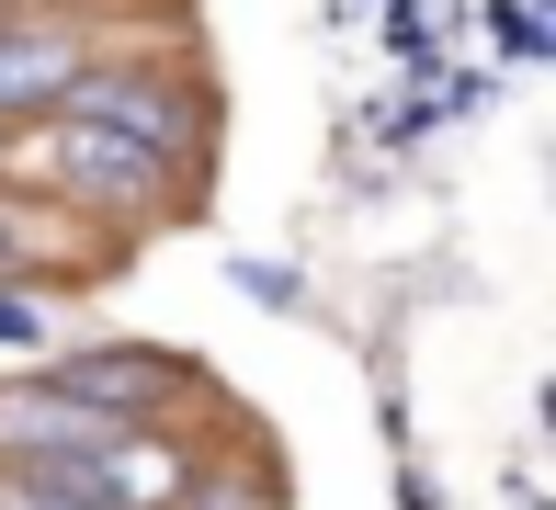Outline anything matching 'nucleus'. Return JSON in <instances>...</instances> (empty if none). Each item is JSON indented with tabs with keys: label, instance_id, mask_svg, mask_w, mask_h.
Instances as JSON below:
<instances>
[{
	"label": "nucleus",
	"instance_id": "1",
	"mask_svg": "<svg viewBox=\"0 0 556 510\" xmlns=\"http://www.w3.org/2000/svg\"><path fill=\"white\" fill-rule=\"evenodd\" d=\"M23 160H35L46 193L103 204V216H160V204H170V160H160V148H137V137H114V125H91V114H58Z\"/></svg>",
	"mask_w": 556,
	"mask_h": 510
},
{
	"label": "nucleus",
	"instance_id": "2",
	"mask_svg": "<svg viewBox=\"0 0 556 510\" xmlns=\"http://www.w3.org/2000/svg\"><path fill=\"white\" fill-rule=\"evenodd\" d=\"M137 443V420H114V408L68 397V386H0V454L12 466H35V454H114Z\"/></svg>",
	"mask_w": 556,
	"mask_h": 510
},
{
	"label": "nucleus",
	"instance_id": "3",
	"mask_svg": "<svg viewBox=\"0 0 556 510\" xmlns=\"http://www.w3.org/2000/svg\"><path fill=\"white\" fill-rule=\"evenodd\" d=\"M58 102H68V114H91V125H114V137H137V148H160L170 170H182V148H193V114H182L160 80H125V68H80Z\"/></svg>",
	"mask_w": 556,
	"mask_h": 510
},
{
	"label": "nucleus",
	"instance_id": "4",
	"mask_svg": "<svg viewBox=\"0 0 556 510\" xmlns=\"http://www.w3.org/2000/svg\"><path fill=\"white\" fill-rule=\"evenodd\" d=\"M68 80H80V46L58 23H0V114H46Z\"/></svg>",
	"mask_w": 556,
	"mask_h": 510
},
{
	"label": "nucleus",
	"instance_id": "5",
	"mask_svg": "<svg viewBox=\"0 0 556 510\" xmlns=\"http://www.w3.org/2000/svg\"><path fill=\"white\" fill-rule=\"evenodd\" d=\"M46 386H68V397L114 408V420H137V408H170V397H182V374L148 364V352H80V364H58Z\"/></svg>",
	"mask_w": 556,
	"mask_h": 510
},
{
	"label": "nucleus",
	"instance_id": "6",
	"mask_svg": "<svg viewBox=\"0 0 556 510\" xmlns=\"http://www.w3.org/2000/svg\"><path fill=\"white\" fill-rule=\"evenodd\" d=\"M0 329H12V341H46V306H23V295H0Z\"/></svg>",
	"mask_w": 556,
	"mask_h": 510
},
{
	"label": "nucleus",
	"instance_id": "7",
	"mask_svg": "<svg viewBox=\"0 0 556 510\" xmlns=\"http://www.w3.org/2000/svg\"><path fill=\"white\" fill-rule=\"evenodd\" d=\"M23 250H35V227H23V216H12V204H0V272H12V262H23Z\"/></svg>",
	"mask_w": 556,
	"mask_h": 510
},
{
	"label": "nucleus",
	"instance_id": "8",
	"mask_svg": "<svg viewBox=\"0 0 556 510\" xmlns=\"http://www.w3.org/2000/svg\"><path fill=\"white\" fill-rule=\"evenodd\" d=\"M0 510H68V499H35V488H0Z\"/></svg>",
	"mask_w": 556,
	"mask_h": 510
}]
</instances>
